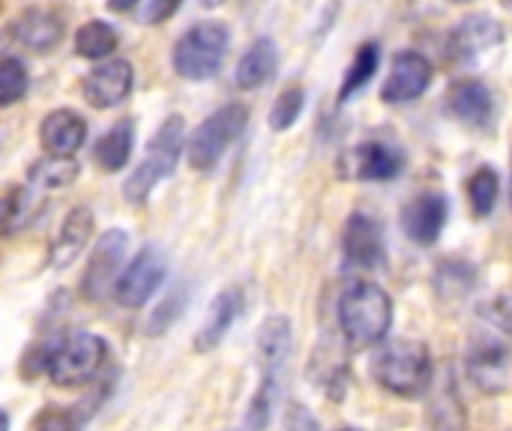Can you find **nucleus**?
I'll list each match as a JSON object with an SVG mask.
<instances>
[{
	"label": "nucleus",
	"instance_id": "nucleus-1",
	"mask_svg": "<svg viewBox=\"0 0 512 431\" xmlns=\"http://www.w3.org/2000/svg\"><path fill=\"white\" fill-rule=\"evenodd\" d=\"M465 369L483 393H504L512 384V300L495 297L477 306Z\"/></svg>",
	"mask_w": 512,
	"mask_h": 431
},
{
	"label": "nucleus",
	"instance_id": "nucleus-2",
	"mask_svg": "<svg viewBox=\"0 0 512 431\" xmlns=\"http://www.w3.org/2000/svg\"><path fill=\"white\" fill-rule=\"evenodd\" d=\"M393 324V300L372 282H354L339 297V327L354 351L384 342Z\"/></svg>",
	"mask_w": 512,
	"mask_h": 431
},
{
	"label": "nucleus",
	"instance_id": "nucleus-3",
	"mask_svg": "<svg viewBox=\"0 0 512 431\" xmlns=\"http://www.w3.org/2000/svg\"><path fill=\"white\" fill-rule=\"evenodd\" d=\"M183 144H186L183 117H180V114H171V117L156 129V135H153L150 144H147L144 159L138 162V168H135V171L126 177V183H123V195H126L129 204L147 201V195L153 192V186H156L159 180H165V177L174 171Z\"/></svg>",
	"mask_w": 512,
	"mask_h": 431
},
{
	"label": "nucleus",
	"instance_id": "nucleus-4",
	"mask_svg": "<svg viewBox=\"0 0 512 431\" xmlns=\"http://www.w3.org/2000/svg\"><path fill=\"white\" fill-rule=\"evenodd\" d=\"M375 381L402 399H414L432 384V357L423 342L399 339L375 357Z\"/></svg>",
	"mask_w": 512,
	"mask_h": 431
},
{
	"label": "nucleus",
	"instance_id": "nucleus-5",
	"mask_svg": "<svg viewBox=\"0 0 512 431\" xmlns=\"http://www.w3.org/2000/svg\"><path fill=\"white\" fill-rule=\"evenodd\" d=\"M108 345L96 333H72L48 351L45 372L54 387H87L105 366Z\"/></svg>",
	"mask_w": 512,
	"mask_h": 431
},
{
	"label": "nucleus",
	"instance_id": "nucleus-6",
	"mask_svg": "<svg viewBox=\"0 0 512 431\" xmlns=\"http://www.w3.org/2000/svg\"><path fill=\"white\" fill-rule=\"evenodd\" d=\"M231 33L219 21H201L189 27L174 45V69L189 81H207L219 72Z\"/></svg>",
	"mask_w": 512,
	"mask_h": 431
},
{
	"label": "nucleus",
	"instance_id": "nucleus-7",
	"mask_svg": "<svg viewBox=\"0 0 512 431\" xmlns=\"http://www.w3.org/2000/svg\"><path fill=\"white\" fill-rule=\"evenodd\" d=\"M246 123H249V111L240 102L213 111L189 138V165L195 171H213L225 156V150L243 135Z\"/></svg>",
	"mask_w": 512,
	"mask_h": 431
},
{
	"label": "nucleus",
	"instance_id": "nucleus-8",
	"mask_svg": "<svg viewBox=\"0 0 512 431\" xmlns=\"http://www.w3.org/2000/svg\"><path fill=\"white\" fill-rule=\"evenodd\" d=\"M165 279V255L156 246H144L132 264H126V270L120 273L117 285H114V300L123 309H141L162 285Z\"/></svg>",
	"mask_w": 512,
	"mask_h": 431
},
{
	"label": "nucleus",
	"instance_id": "nucleus-9",
	"mask_svg": "<svg viewBox=\"0 0 512 431\" xmlns=\"http://www.w3.org/2000/svg\"><path fill=\"white\" fill-rule=\"evenodd\" d=\"M126 231H105L96 246H93V255H90V264L81 276V294L84 300L96 303L102 300L105 294H114V285H117V273H120V264H123V255H126Z\"/></svg>",
	"mask_w": 512,
	"mask_h": 431
},
{
	"label": "nucleus",
	"instance_id": "nucleus-10",
	"mask_svg": "<svg viewBox=\"0 0 512 431\" xmlns=\"http://www.w3.org/2000/svg\"><path fill=\"white\" fill-rule=\"evenodd\" d=\"M405 168L402 147L390 141H363L342 156V177L348 180H393Z\"/></svg>",
	"mask_w": 512,
	"mask_h": 431
},
{
	"label": "nucleus",
	"instance_id": "nucleus-11",
	"mask_svg": "<svg viewBox=\"0 0 512 431\" xmlns=\"http://www.w3.org/2000/svg\"><path fill=\"white\" fill-rule=\"evenodd\" d=\"M429 84H432V63L420 51H399L393 57V66H390V75L384 81L381 99L393 102V105H402V102H411V99L423 96L429 90Z\"/></svg>",
	"mask_w": 512,
	"mask_h": 431
},
{
	"label": "nucleus",
	"instance_id": "nucleus-12",
	"mask_svg": "<svg viewBox=\"0 0 512 431\" xmlns=\"http://www.w3.org/2000/svg\"><path fill=\"white\" fill-rule=\"evenodd\" d=\"M345 261L357 270H378L384 264V231L378 219L366 213H354L342 234Z\"/></svg>",
	"mask_w": 512,
	"mask_h": 431
},
{
	"label": "nucleus",
	"instance_id": "nucleus-13",
	"mask_svg": "<svg viewBox=\"0 0 512 431\" xmlns=\"http://www.w3.org/2000/svg\"><path fill=\"white\" fill-rule=\"evenodd\" d=\"M132 63L129 60H105L93 72L84 75L81 93L93 108H114L132 90Z\"/></svg>",
	"mask_w": 512,
	"mask_h": 431
},
{
	"label": "nucleus",
	"instance_id": "nucleus-14",
	"mask_svg": "<svg viewBox=\"0 0 512 431\" xmlns=\"http://www.w3.org/2000/svg\"><path fill=\"white\" fill-rule=\"evenodd\" d=\"M447 198L441 192H423L402 210V228L417 246H432L447 225Z\"/></svg>",
	"mask_w": 512,
	"mask_h": 431
},
{
	"label": "nucleus",
	"instance_id": "nucleus-15",
	"mask_svg": "<svg viewBox=\"0 0 512 431\" xmlns=\"http://www.w3.org/2000/svg\"><path fill=\"white\" fill-rule=\"evenodd\" d=\"M504 42V27L489 15H468L456 24L450 33V54L459 60H471L489 48H498Z\"/></svg>",
	"mask_w": 512,
	"mask_h": 431
},
{
	"label": "nucleus",
	"instance_id": "nucleus-16",
	"mask_svg": "<svg viewBox=\"0 0 512 431\" xmlns=\"http://www.w3.org/2000/svg\"><path fill=\"white\" fill-rule=\"evenodd\" d=\"M87 138V123L75 111H51L39 126V141L51 156H75Z\"/></svg>",
	"mask_w": 512,
	"mask_h": 431
},
{
	"label": "nucleus",
	"instance_id": "nucleus-17",
	"mask_svg": "<svg viewBox=\"0 0 512 431\" xmlns=\"http://www.w3.org/2000/svg\"><path fill=\"white\" fill-rule=\"evenodd\" d=\"M90 237H93V213L87 207L69 210V216L63 219V225H60V231H57V237L51 243V252H48L51 267L54 270L69 267L81 255V249L87 246Z\"/></svg>",
	"mask_w": 512,
	"mask_h": 431
},
{
	"label": "nucleus",
	"instance_id": "nucleus-18",
	"mask_svg": "<svg viewBox=\"0 0 512 431\" xmlns=\"http://www.w3.org/2000/svg\"><path fill=\"white\" fill-rule=\"evenodd\" d=\"M240 312H243V291L240 288L222 291L210 303V312H207V318H204V324H201V330L195 336V351H201V354L213 351L225 339V333L231 330V324L237 321Z\"/></svg>",
	"mask_w": 512,
	"mask_h": 431
},
{
	"label": "nucleus",
	"instance_id": "nucleus-19",
	"mask_svg": "<svg viewBox=\"0 0 512 431\" xmlns=\"http://www.w3.org/2000/svg\"><path fill=\"white\" fill-rule=\"evenodd\" d=\"M447 105L459 120H465L471 126H486L492 120V93L477 78L456 81L447 90Z\"/></svg>",
	"mask_w": 512,
	"mask_h": 431
},
{
	"label": "nucleus",
	"instance_id": "nucleus-20",
	"mask_svg": "<svg viewBox=\"0 0 512 431\" xmlns=\"http://www.w3.org/2000/svg\"><path fill=\"white\" fill-rule=\"evenodd\" d=\"M15 39L33 51H51L63 39V21L51 9H27L15 21Z\"/></svg>",
	"mask_w": 512,
	"mask_h": 431
},
{
	"label": "nucleus",
	"instance_id": "nucleus-21",
	"mask_svg": "<svg viewBox=\"0 0 512 431\" xmlns=\"http://www.w3.org/2000/svg\"><path fill=\"white\" fill-rule=\"evenodd\" d=\"M291 354V324L285 318H267L261 333H258V357L264 378H276Z\"/></svg>",
	"mask_w": 512,
	"mask_h": 431
},
{
	"label": "nucleus",
	"instance_id": "nucleus-22",
	"mask_svg": "<svg viewBox=\"0 0 512 431\" xmlns=\"http://www.w3.org/2000/svg\"><path fill=\"white\" fill-rule=\"evenodd\" d=\"M276 63H279V57H276L273 39L261 36V39L240 57V63H237V72H234L237 87H240V90H255V87L267 84L270 75L276 72Z\"/></svg>",
	"mask_w": 512,
	"mask_h": 431
},
{
	"label": "nucleus",
	"instance_id": "nucleus-23",
	"mask_svg": "<svg viewBox=\"0 0 512 431\" xmlns=\"http://www.w3.org/2000/svg\"><path fill=\"white\" fill-rule=\"evenodd\" d=\"M132 144H135V129H132V120H120L117 126H111L93 147V159L102 171L114 174L120 171L129 156H132Z\"/></svg>",
	"mask_w": 512,
	"mask_h": 431
},
{
	"label": "nucleus",
	"instance_id": "nucleus-24",
	"mask_svg": "<svg viewBox=\"0 0 512 431\" xmlns=\"http://www.w3.org/2000/svg\"><path fill=\"white\" fill-rule=\"evenodd\" d=\"M117 48V30L105 21H87L75 33V51L87 60H105Z\"/></svg>",
	"mask_w": 512,
	"mask_h": 431
},
{
	"label": "nucleus",
	"instance_id": "nucleus-25",
	"mask_svg": "<svg viewBox=\"0 0 512 431\" xmlns=\"http://www.w3.org/2000/svg\"><path fill=\"white\" fill-rule=\"evenodd\" d=\"M30 183L39 189H63L75 183L78 177V162L72 156H48L30 165Z\"/></svg>",
	"mask_w": 512,
	"mask_h": 431
},
{
	"label": "nucleus",
	"instance_id": "nucleus-26",
	"mask_svg": "<svg viewBox=\"0 0 512 431\" xmlns=\"http://www.w3.org/2000/svg\"><path fill=\"white\" fill-rule=\"evenodd\" d=\"M378 60H381V51H378L375 42H363V45L357 48V54H354V60H351V66H348V72H345V81H342V87H339V99H342V102L351 99L357 90H363V87L372 81V75H375V69H378Z\"/></svg>",
	"mask_w": 512,
	"mask_h": 431
},
{
	"label": "nucleus",
	"instance_id": "nucleus-27",
	"mask_svg": "<svg viewBox=\"0 0 512 431\" xmlns=\"http://www.w3.org/2000/svg\"><path fill=\"white\" fill-rule=\"evenodd\" d=\"M429 423L432 431H462L465 429V411L453 387H444L429 408Z\"/></svg>",
	"mask_w": 512,
	"mask_h": 431
},
{
	"label": "nucleus",
	"instance_id": "nucleus-28",
	"mask_svg": "<svg viewBox=\"0 0 512 431\" xmlns=\"http://www.w3.org/2000/svg\"><path fill=\"white\" fill-rule=\"evenodd\" d=\"M468 201L474 216H489L498 201V174L492 168H480L468 177Z\"/></svg>",
	"mask_w": 512,
	"mask_h": 431
},
{
	"label": "nucleus",
	"instance_id": "nucleus-29",
	"mask_svg": "<svg viewBox=\"0 0 512 431\" xmlns=\"http://www.w3.org/2000/svg\"><path fill=\"white\" fill-rule=\"evenodd\" d=\"M303 105H306V93H303V87H297V84H294V87H285V90L279 93V99H276L273 111H270V129H276V132L291 129V126L297 123V117H300Z\"/></svg>",
	"mask_w": 512,
	"mask_h": 431
},
{
	"label": "nucleus",
	"instance_id": "nucleus-30",
	"mask_svg": "<svg viewBox=\"0 0 512 431\" xmlns=\"http://www.w3.org/2000/svg\"><path fill=\"white\" fill-rule=\"evenodd\" d=\"M27 93V69L18 57L0 60V105H15Z\"/></svg>",
	"mask_w": 512,
	"mask_h": 431
},
{
	"label": "nucleus",
	"instance_id": "nucleus-31",
	"mask_svg": "<svg viewBox=\"0 0 512 431\" xmlns=\"http://www.w3.org/2000/svg\"><path fill=\"white\" fill-rule=\"evenodd\" d=\"M435 285H438V294L441 297H462L474 285V270L465 261H447L435 273Z\"/></svg>",
	"mask_w": 512,
	"mask_h": 431
},
{
	"label": "nucleus",
	"instance_id": "nucleus-32",
	"mask_svg": "<svg viewBox=\"0 0 512 431\" xmlns=\"http://www.w3.org/2000/svg\"><path fill=\"white\" fill-rule=\"evenodd\" d=\"M276 393H279V381L276 378H261V387L249 405V414H246V423L249 429L264 431L270 423V414H273V402H276Z\"/></svg>",
	"mask_w": 512,
	"mask_h": 431
},
{
	"label": "nucleus",
	"instance_id": "nucleus-33",
	"mask_svg": "<svg viewBox=\"0 0 512 431\" xmlns=\"http://www.w3.org/2000/svg\"><path fill=\"white\" fill-rule=\"evenodd\" d=\"M183 297H186V291L177 288V291L150 315V324H147V333H150V336H162V333L177 321V315H180V309H183Z\"/></svg>",
	"mask_w": 512,
	"mask_h": 431
},
{
	"label": "nucleus",
	"instance_id": "nucleus-34",
	"mask_svg": "<svg viewBox=\"0 0 512 431\" xmlns=\"http://www.w3.org/2000/svg\"><path fill=\"white\" fill-rule=\"evenodd\" d=\"M33 431H78V414L75 411H60L48 408L36 417Z\"/></svg>",
	"mask_w": 512,
	"mask_h": 431
},
{
	"label": "nucleus",
	"instance_id": "nucleus-35",
	"mask_svg": "<svg viewBox=\"0 0 512 431\" xmlns=\"http://www.w3.org/2000/svg\"><path fill=\"white\" fill-rule=\"evenodd\" d=\"M285 431H318V420L303 405H291L285 414Z\"/></svg>",
	"mask_w": 512,
	"mask_h": 431
},
{
	"label": "nucleus",
	"instance_id": "nucleus-36",
	"mask_svg": "<svg viewBox=\"0 0 512 431\" xmlns=\"http://www.w3.org/2000/svg\"><path fill=\"white\" fill-rule=\"evenodd\" d=\"M180 3H183V0H150V3H147V12H144V21H147V24L165 21V18H171V15L180 9Z\"/></svg>",
	"mask_w": 512,
	"mask_h": 431
},
{
	"label": "nucleus",
	"instance_id": "nucleus-37",
	"mask_svg": "<svg viewBox=\"0 0 512 431\" xmlns=\"http://www.w3.org/2000/svg\"><path fill=\"white\" fill-rule=\"evenodd\" d=\"M18 207H21V198H18L15 189L0 192V234L12 225V219L18 216Z\"/></svg>",
	"mask_w": 512,
	"mask_h": 431
},
{
	"label": "nucleus",
	"instance_id": "nucleus-38",
	"mask_svg": "<svg viewBox=\"0 0 512 431\" xmlns=\"http://www.w3.org/2000/svg\"><path fill=\"white\" fill-rule=\"evenodd\" d=\"M138 0H108V9L111 12H129Z\"/></svg>",
	"mask_w": 512,
	"mask_h": 431
},
{
	"label": "nucleus",
	"instance_id": "nucleus-39",
	"mask_svg": "<svg viewBox=\"0 0 512 431\" xmlns=\"http://www.w3.org/2000/svg\"><path fill=\"white\" fill-rule=\"evenodd\" d=\"M201 3H204L207 9H213V6H219V3H225V0H201Z\"/></svg>",
	"mask_w": 512,
	"mask_h": 431
},
{
	"label": "nucleus",
	"instance_id": "nucleus-40",
	"mask_svg": "<svg viewBox=\"0 0 512 431\" xmlns=\"http://www.w3.org/2000/svg\"><path fill=\"white\" fill-rule=\"evenodd\" d=\"M0 431H9V420H6V414H0Z\"/></svg>",
	"mask_w": 512,
	"mask_h": 431
},
{
	"label": "nucleus",
	"instance_id": "nucleus-41",
	"mask_svg": "<svg viewBox=\"0 0 512 431\" xmlns=\"http://www.w3.org/2000/svg\"><path fill=\"white\" fill-rule=\"evenodd\" d=\"M510 204H512V177H510Z\"/></svg>",
	"mask_w": 512,
	"mask_h": 431
},
{
	"label": "nucleus",
	"instance_id": "nucleus-42",
	"mask_svg": "<svg viewBox=\"0 0 512 431\" xmlns=\"http://www.w3.org/2000/svg\"><path fill=\"white\" fill-rule=\"evenodd\" d=\"M450 3H468V0H450Z\"/></svg>",
	"mask_w": 512,
	"mask_h": 431
},
{
	"label": "nucleus",
	"instance_id": "nucleus-43",
	"mask_svg": "<svg viewBox=\"0 0 512 431\" xmlns=\"http://www.w3.org/2000/svg\"><path fill=\"white\" fill-rule=\"evenodd\" d=\"M342 431H357V429H342Z\"/></svg>",
	"mask_w": 512,
	"mask_h": 431
},
{
	"label": "nucleus",
	"instance_id": "nucleus-44",
	"mask_svg": "<svg viewBox=\"0 0 512 431\" xmlns=\"http://www.w3.org/2000/svg\"><path fill=\"white\" fill-rule=\"evenodd\" d=\"M510 3H512V0H510Z\"/></svg>",
	"mask_w": 512,
	"mask_h": 431
}]
</instances>
